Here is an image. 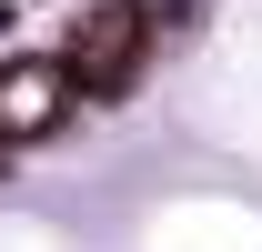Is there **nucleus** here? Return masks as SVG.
I'll return each instance as SVG.
<instances>
[{
	"instance_id": "nucleus-1",
	"label": "nucleus",
	"mask_w": 262,
	"mask_h": 252,
	"mask_svg": "<svg viewBox=\"0 0 262 252\" xmlns=\"http://www.w3.org/2000/svg\"><path fill=\"white\" fill-rule=\"evenodd\" d=\"M141 51H151V10L141 0H111V10H91L81 31H71V91L81 101H121L131 91V71H141Z\"/></svg>"
},
{
	"instance_id": "nucleus-2",
	"label": "nucleus",
	"mask_w": 262,
	"mask_h": 252,
	"mask_svg": "<svg viewBox=\"0 0 262 252\" xmlns=\"http://www.w3.org/2000/svg\"><path fill=\"white\" fill-rule=\"evenodd\" d=\"M71 111V61H10L0 71V141H40Z\"/></svg>"
}]
</instances>
